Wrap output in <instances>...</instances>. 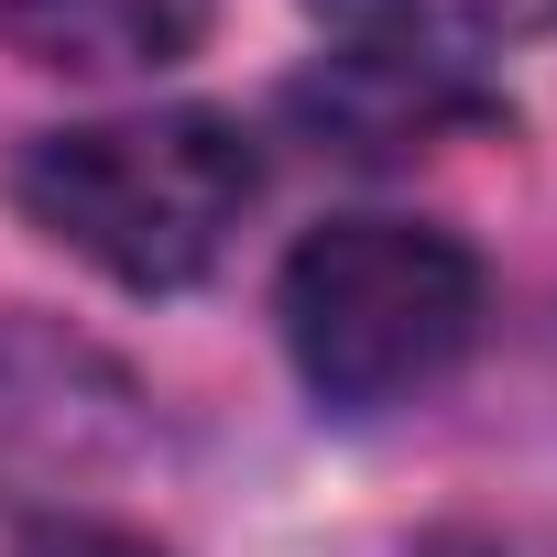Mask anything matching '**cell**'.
<instances>
[{
  "label": "cell",
  "mask_w": 557,
  "mask_h": 557,
  "mask_svg": "<svg viewBox=\"0 0 557 557\" xmlns=\"http://www.w3.org/2000/svg\"><path fill=\"white\" fill-rule=\"evenodd\" d=\"M23 219L99 262L110 285H197L230 251V230L262 197V153L230 110H143V121H77L45 132L12 175Z\"/></svg>",
  "instance_id": "obj_1"
},
{
  "label": "cell",
  "mask_w": 557,
  "mask_h": 557,
  "mask_svg": "<svg viewBox=\"0 0 557 557\" xmlns=\"http://www.w3.org/2000/svg\"><path fill=\"white\" fill-rule=\"evenodd\" d=\"M273 318L318 405L383 416L448 383L459 350L481 339V262L426 219H329L285 251Z\"/></svg>",
  "instance_id": "obj_2"
},
{
  "label": "cell",
  "mask_w": 557,
  "mask_h": 557,
  "mask_svg": "<svg viewBox=\"0 0 557 557\" xmlns=\"http://www.w3.org/2000/svg\"><path fill=\"white\" fill-rule=\"evenodd\" d=\"M153 448L143 383L66 318L0 307V503H55Z\"/></svg>",
  "instance_id": "obj_3"
},
{
  "label": "cell",
  "mask_w": 557,
  "mask_h": 557,
  "mask_svg": "<svg viewBox=\"0 0 557 557\" xmlns=\"http://www.w3.org/2000/svg\"><path fill=\"white\" fill-rule=\"evenodd\" d=\"M0 34L34 66L121 77V66H175L208 34V0H0Z\"/></svg>",
  "instance_id": "obj_4"
},
{
  "label": "cell",
  "mask_w": 557,
  "mask_h": 557,
  "mask_svg": "<svg viewBox=\"0 0 557 557\" xmlns=\"http://www.w3.org/2000/svg\"><path fill=\"white\" fill-rule=\"evenodd\" d=\"M307 12L361 55H416V66H448V77L503 55V45L557 34V0H307Z\"/></svg>",
  "instance_id": "obj_5"
},
{
  "label": "cell",
  "mask_w": 557,
  "mask_h": 557,
  "mask_svg": "<svg viewBox=\"0 0 557 557\" xmlns=\"http://www.w3.org/2000/svg\"><path fill=\"white\" fill-rule=\"evenodd\" d=\"M296 110L307 121H329V143H350V153H405V143H426L437 121H470L481 99L448 77V66H416V55H329V77H307L296 88Z\"/></svg>",
  "instance_id": "obj_6"
},
{
  "label": "cell",
  "mask_w": 557,
  "mask_h": 557,
  "mask_svg": "<svg viewBox=\"0 0 557 557\" xmlns=\"http://www.w3.org/2000/svg\"><path fill=\"white\" fill-rule=\"evenodd\" d=\"M23 557H164V546H143V535H121V524H88V513H55V524L23 535Z\"/></svg>",
  "instance_id": "obj_7"
}]
</instances>
